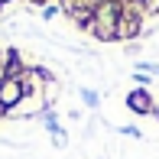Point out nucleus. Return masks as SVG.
<instances>
[{"label":"nucleus","instance_id":"nucleus-1","mask_svg":"<svg viewBox=\"0 0 159 159\" xmlns=\"http://www.w3.org/2000/svg\"><path fill=\"white\" fill-rule=\"evenodd\" d=\"M130 107H133V111H149V98L143 94V91H133V94H130Z\"/></svg>","mask_w":159,"mask_h":159}]
</instances>
